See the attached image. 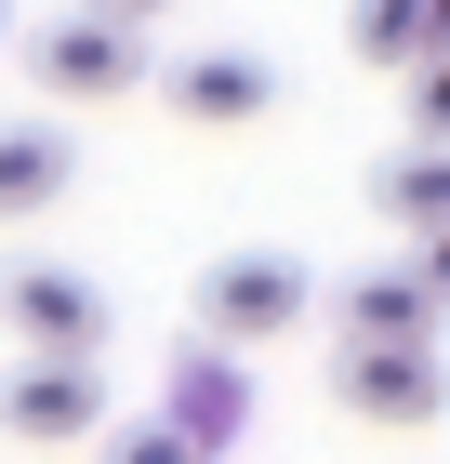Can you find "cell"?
<instances>
[{
	"label": "cell",
	"mask_w": 450,
	"mask_h": 464,
	"mask_svg": "<svg viewBox=\"0 0 450 464\" xmlns=\"http://www.w3.org/2000/svg\"><path fill=\"white\" fill-rule=\"evenodd\" d=\"M305 305H318V279L292 266V252H225V266H199V345H225V358L292 345Z\"/></svg>",
	"instance_id": "1"
},
{
	"label": "cell",
	"mask_w": 450,
	"mask_h": 464,
	"mask_svg": "<svg viewBox=\"0 0 450 464\" xmlns=\"http://www.w3.org/2000/svg\"><path fill=\"white\" fill-rule=\"evenodd\" d=\"M331 398H345V425L411 438L450 411V358H437V332H371V345H331Z\"/></svg>",
	"instance_id": "2"
},
{
	"label": "cell",
	"mask_w": 450,
	"mask_h": 464,
	"mask_svg": "<svg viewBox=\"0 0 450 464\" xmlns=\"http://www.w3.org/2000/svg\"><path fill=\"white\" fill-rule=\"evenodd\" d=\"M305 319H331V345H371V332H437L450 345V239H397V266H358Z\"/></svg>",
	"instance_id": "3"
},
{
	"label": "cell",
	"mask_w": 450,
	"mask_h": 464,
	"mask_svg": "<svg viewBox=\"0 0 450 464\" xmlns=\"http://www.w3.org/2000/svg\"><path fill=\"white\" fill-rule=\"evenodd\" d=\"M0 319H14V345H53V358H106V345H120V292H106L93 266L14 252V266H0Z\"/></svg>",
	"instance_id": "4"
},
{
	"label": "cell",
	"mask_w": 450,
	"mask_h": 464,
	"mask_svg": "<svg viewBox=\"0 0 450 464\" xmlns=\"http://www.w3.org/2000/svg\"><path fill=\"white\" fill-rule=\"evenodd\" d=\"M27 80L53 107H120V93H146V27L80 0V14H53V27L27 40Z\"/></svg>",
	"instance_id": "5"
},
{
	"label": "cell",
	"mask_w": 450,
	"mask_h": 464,
	"mask_svg": "<svg viewBox=\"0 0 450 464\" xmlns=\"http://www.w3.org/2000/svg\"><path fill=\"white\" fill-rule=\"evenodd\" d=\"M146 93H159L186 133H252V120L278 107V67L252 53V40H199V53H173V67L146 53Z\"/></svg>",
	"instance_id": "6"
},
{
	"label": "cell",
	"mask_w": 450,
	"mask_h": 464,
	"mask_svg": "<svg viewBox=\"0 0 450 464\" xmlns=\"http://www.w3.org/2000/svg\"><path fill=\"white\" fill-rule=\"evenodd\" d=\"M0 438H40V451L106 438V358H53V345H27L14 372H0Z\"/></svg>",
	"instance_id": "7"
},
{
	"label": "cell",
	"mask_w": 450,
	"mask_h": 464,
	"mask_svg": "<svg viewBox=\"0 0 450 464\" xmlns=\"http://www.w3.org/2000/svg\"><path fill=\"white\" fill-rule=\"evenodd\" d=\"M252 425V372L225 345H186L173 358V411H159V438H173V451H225V438Z\"/></svg>",
	"instance_id": "8"
},
{
	"label": "cell",
	"mask_w": 450,
	"mask_h": 464,
	"mask_svg": "<svg viewBox=\"0 0 450 464\" xmlns=\"http://www.w3.org/2000/svg\"><path fill=\"white\" fill-rule=\"evenodd\" d=\"M80 186V146L67 120H0V226H40L53 199Z\"/></svg>",
	"instance_id": "9"
},
{
	"label": "cell",
	"mask_w": 450,
	"mask_h": 464,
	"mask_svg": "<svg viewBox=\"0 0 450 464\" xmlns=\"http://www.w3.org/2000/svg\"><path fill=\"white\" fill-rule=\"evenodd\" d=\"M371 199H384V226H397V239H450V146L411 133V146L371 173Z\"/></svg>",
	"instance_id": "10"
},
{
	"label": "cell",
	"mask_w": 450,
	"mask_h": 464,
	"mask_svg": "<svg viewBox=\"0 0 450 464\" xmlns=\"http://www.w3.org/2000/svg\"><path fill=\"white\" fill-rule=\"evenodd\" d=\"M437 14H450V0H358V14H345V53H358V67H411V53H437Z\"/></svg>",
	"instance_id": "11"
},
{
	"label": "cell",
	"mask_w": 450,
	"mask_h": 464,
	"mask_svg": "<svg viewBox=\"0 0 450 464\" xmlns=\"http://www.w3.org/2000/svg\"><path fill=\"white\" fill-rule=\"evenodd\" d=\"M397 80H411V133H450V67H437V53H411Z\"/></svg>",
	"instance_id": "12"
},
{
	"label": "cell",
	"mask_w": 450,
	"mask_h": 464,
	"mask_svg": "<svg viewBox=\"0 0 450 464\" xmlns=\"http://www.w3.org/2000/svg\"><path fill=\"white\" fill-rule=\"evenodd\" d=\"M93 14H133V27H159V14H173V0H93Z\"/></svg>",
	"instance_id": "13"
},
{
	"label": "cell",
	"mask_w": 450,
	"mask_h": 464,
	"mask_svg": "<svg viewBox=\"0 0 450 464\" xmlns=\"http://www.w3.org/2000/svg\"><path fill=\"white\" fill-rule=\"evenodd\" d=\"M0 53H14V0H0Z\"/></svg>",
	"instance_id": "14"
}]
</instances>
